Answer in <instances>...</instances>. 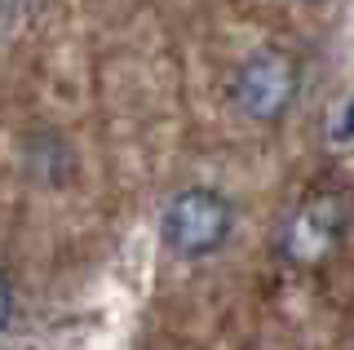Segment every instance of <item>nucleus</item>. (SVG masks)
Masks as SVG:
<instances>
[{"label": "nucleus", "mask_w": 354, "mask_h": 350, "mask_svg": "<svg viewBox=\"0 0 354 350\" xmlns=\"http://www.w3.org/2000/svg\"><path fill=\"white\" fill-rule=\"evenodd\" d=\"M14 306H18V297H14V279H9V270L0 266V337L9 333V324H14Z\"/></svg>", "instance_id": "obj_4"}, {"label": "nucleus", "mask_w": 354, "mask_h": 350, "mask_svg": "<svg viewBox=\"0 0 354 350\" xmlns=\"http://www.w3.org/2000/svg\"><path fill=\"white\" fill-rule=\"evenodd\" d=\"M235 226H239L235 200L217 187L195 182V187H182L169 195V204L160 213V244L177 261H204L230 244Z\"/></svg>", "instance_id": "obj_1"}, {"label": "nucleus", "mask_w": 354, "mask_h": 350, "mask_svg": "<svg viewBox=\"0 0 354 350\" xmlns=\"http://www.w3.org/2000/svg\"><path fill=\"white\" fill-rule=\"evenodd\" d=\"M332 138L337 142H354V98L346 107H341V116H337V129H332Z\"/></svg>", "instance_id": "obj_5"}, {"label": "nucleus", "mask_w": 354, "mask_h": 350, "mask_svg": "<svg viewBox=\"0 0 354 350\" xmlns=\"http://www.w3.org/2000/svg\"><path fill=\"white\" fill-rule=\"evenodd\" d=\"M350 217H354V209H350L346 187H332V182L310 187L283 222V239H279L283 257L292 266H319V261H328L346 244Z\"/></svg>", "instance_id": "obj_3"}, {"label": "nucleus", "mask_w": 354, "mask_h": 350, "mask_svg": "<svg viewBox=\"0 0 354 350\" xmlns=\"http://www.w3.org/2000/svg\"><path fill=\"white\" fill-rule=\"evenodd\" d=\"M306 5H324V0H306Z\"/></svg>", "instance_id": "obj_6"}, {"label": "nucleus", "mask_w": 354, "mask_h": 350, "mask_svg": "<svg viewBox=\"0 0 354 350\" xmlns=\"http://www.w3.org/2000/svg\"><path fill=\"white\" fill-rule=\"evenodd\" d=\"M301 98V62L279 45H261L230 75V102L248 125H279Z\"/></svg>", "instance_id": "obj_2"}]
</instances>
